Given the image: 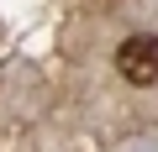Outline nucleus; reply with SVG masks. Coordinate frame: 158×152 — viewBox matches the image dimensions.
<instances>
[{
    "mask_svg": "<svg viewBox=\"0 0 158 152\" xmlns=\"http://www.w3.org/2000/svg\"><path fill=\"white\" fill-rule=\"evenodd\" d=\"M116 73H121L127 84L148 89V84L158 79V37H148V32L127 37V42L116 47Z\"/></svg>",
    "mask_w": 158,
    "mask_h": 152,
    "instance_id": "f257e3e1",
    "label": "nucleus"
}]
</instances>
